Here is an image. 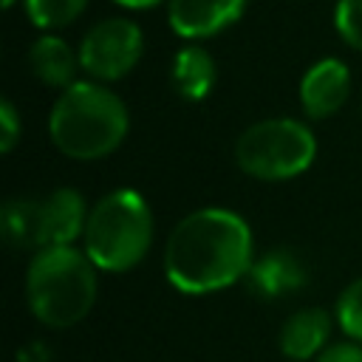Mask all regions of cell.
Returning <instances> with one entry per match:
<instances>
[{"instance_id":"1","label":"cell","mask_w":362,"mask_h":362,"mask_svg":"<svg viewBox=\"0 0 362 362\" xmlns=\"http://www.w3.org/2000/svg\"><path fill=\"white\" fill-rule=\"evenodd\" d=\"M252 232L249 223L232 209L189 212L167 238L164 272L167 280L184 294H209L238 283L249 274Z\"/></svg>"},{"instance_id":"2","label":"cell","mask_w":362,"mask_h":362,"mask_svg":"<svg viewBox=\"0 0 362 362\" xmlns=\"http://www.w3.org/2000/svg\"><path fill=\"white\" fill-rule=\"evenodd\" d=\"M48 133L57 150L71 158H102L122 144L127 133V107L105 85L74 82L54 102Z\"/></svg>"},{"instance_id":"3","label":"cell","mask_w":362,"mask_h":362,"mask_svg":"<svg viewBox=\"0 0 362 362\" xmlns=\"http://www.w3.org/2000/svg\"><path fill=\"white\" fill-rule=\"evenodd\" d=\"M93 260L74 246L42 249L28 266L25 297L31 314L51 328H71L96 300Z\"/></svg>"},{"instance_id":"4","label":"cell","mask_w":362,"mask_h":362,"mask_svg":"<svg viewBox=\"0 0 362 362\" xmlns=\"http://www.w3.org/2000/svg\"><path fill=\"white\" fill-rule=\"evenodd\" d=\"M153 243V215L136 189H113L93 204L85 223V255L105 272H127Z\"/></svg>"},{"instance_id":"5","label":"cell","mask_w":362,"mask_h":362,"mask_svg":"<svg viewBox=\"0 0 362 362\" xmlns=\"http://www.w3.org/2000/svg\"><path fill=\"white\" fill-rule=\"evenodd\" d=\"M3 238L17 249H57L71 246L85 235L88 209L76 189H54L48 198H14L0 212Z\"/></svg>"},{"instance_id":"6","label":"cell","mask_w":362,"mask_h":362,"mask_svg":"<svg viewBox=\"0 0 362 362\" xmlns=\"http://www.w3.org/2000/svg\"><path fill=\"white\" fill-rule=\"evenodd\" d=\"M317 156L314 133L294 119H263L246 127L235 144L238 167L260 181L294 178Z\"/></svg>"},{"instance_id":"7","label":"cell","mask_w":362,"mask_h":362,"mask_svg":"<svg viewBox=\"0 0 362 362\" xmlns=\"http://www.w3.org/2000/svg\"><path fill=\"white\" fill-rule=\"evenodd\" d=\"M141 28L127 17H110L96 23L82 45H79V65L93 79L113 82L127 76L139 57H141Z\"/></svg>"},{"instance_id":"8","label":"cell","mask_w":362,"mask_h":362,"mask_svg":"<svg viewBox=\"0 0 362 362\" xmlns=\"http://www.w3.org/2000/svg\"><path fill=\"white\" fill-rule=\"evenodd\" d=\"M246 8V0H170L167 20L178 37H212L232 25Z\"/></svg>"},{"instance_id":"9","label":"cell","mask_w":362,"mask_h":362,"mask_svg":"<svg viewBox=\"0 0 362 362\" xmlns=\"http://www.w3.org/2000/svg\"><path fill=\"white\" fill-rule=\"evenodd\" d=\"M351 93V74L339 59H322L311 65L300 82V102L311 119L334 116Z\"/></svg>"},{"instance_id":"10","label":"cell","mask_w":362,"mask_h":362,"mask_svg":"<svg viewBox=\"0 0 362 362\" xmlns=\"http://www.w3.org/2000/svg\"><path fill=\"white\" fill-rule=\"evenodd\" d=\"M249 288L263 300H277L286 294H294L305 286L308 272L303 260L288 249H272L263 257H257L249 269Z\"/></svg>"},{"instance_id":"11","label":"cell","mask_w":362,"mask_h":362,"mask_svg":"<svg viewBox=\"0 0 362 362\" xmlns=\"http://www.w3.org/2000/svg\"><path fill=\"white\" fill-rule=\"evenodd\" d=\"M331 334V320L322 308H303L291 314L280 328V351L288 359H311L325 351V339Z\"/></svg>"},{"instance_id":"12","label":"cell","mask_w":362,"mask_h":362,"mask_svg":"<svg viewBox=\"0 0 362 362\" xmlns=\"http://www.w3.org/2000/svg\"><path fill=\"white\" fill-rule=\"evenodd\" d=\"M28 65H31V74L51 85V88H71L74 79H76V68L79 65V54L71 51V45L54 34H45L40 37L31 51H28Z\"/></svg>"},{"instance_id":"13","label":"cell","mask_w":362,"mask_h":362,"mask_svg":"<svg viewBox=\"0 0 362 362\" xmlns=\"http://www.w3.org/2000/svg\"><path fill=\"white\" fill-rule=\"evenodd\" d=\"M170 82H173L178 96H184L189 102L204 99L215 85V62H212V57L198 45L181 48L173 57Z\"/></svg>"},{"instance_id":"14","label":"cell","mask_w":362,"mask_h":362,"mask_svg":"<svg viewBox=\"0 0 362 362\" xmlns=\"http://www.w3.org/2000/svg\"><path fill=\"white\" fill-rule=\"evenodd\" d=\"M88 0H25V11L40 28H62L82 14Z\"/></svg>"},{"instance_id":"15","label":"cell","mask_w":362,"mask_h":362,"mask_svg":"<svg viewBox=\"0 0 362 362\" xmlns=\"http://www.w3.org/2000/svg\"><path fill=\"white\" fill-rule=\"evenodd\" d=\"M337 320H339V328L362 342V277H356L337 300Z\"/></svg>"},{"instance_id":"16","label":"cell","mask_w":362,"mask_h":362,"mask_svg":"<svg viewBox=\"0 0 362 362\" xmlns=\"http://www.w3.org/2000/svg\"><path fill=\"white\" fill-rule=\"evenodd\" d=\"M334 25L351 48L362 51V0H337Z\"/></svg>"},{"instance_id":"17","label":"cell","mask_w":362,"mask_h":362,"mask_svg":"<svg viewBox=\"0 0 362 362\" xmlns=\"http://www.w3.org/2000/svg\"><path fill=\"white\" fill-rule=\"evenodd\" d=\"M0 130H3V141L0 144L8 153L20 139V116H17V110H14V105L8 99H3V105H0Z\"/></svg>"},{"instance_id":"18","label":"cell","mask_w":362,"mask_h":362,"mask_svg":"<svg viewBox=\"0 0 362 362\" xmlns=\"http://www.w3.org/2000/svg\"><path fill=\"white\" fill-rule=\"evenodd\" d=\"M317 362H362V345H354V342H337V345H328Z\"/></svg>"},{"instance_id":"19","label":"cell","mask_w":362,"mask_h":362,"mask_svg":"<svg viewBox=\"0 0 362 362\" xmlns=\"http://www.w3.org/2000/svg\"><path fill=\"white\" fill-rule=\"evenodd\" d=\"M113 3H119V6H124V8H150V6H156L158 0H113Z\"/></svg>"},{"instance_id":"20","label":"cell","mask_w":362,"mask_h":362,"mask_svg":"<svg viewBox=\"0 0 362 362\" xmlns=\"http://www.w3.org/2000/svg\"><path fill=\"white\" fill-rule=\"evenodd\" d=\"M11 3H14V0H3V6H6V8H8V6H11Z\"/></svg>"}]
</instances>
